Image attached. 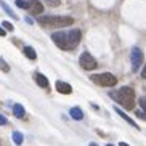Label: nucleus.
<instances>
[{
  "label": "nucleus",
  "mask_w": 146,
  "mask_h": 146,
  "mask_svg": "<svg viewBox=\"0 0 146 146\" xmlns=\"http://www.w3.org/2000/svg\"><path fill=\"white\" fill-rule=\"evenodd\" d=\"M29 11L32 15H40L43 11V5L39 0H29Z\"/></svg>",
  "instance_id": "obj_7"
},
{
  "label": "nucleus",
  "mask_w": 146,
  "mask_h": 146,
  "mask_svg": "<svg viewBox=\"0 0 146 146\" xmlns=\"http://www.w3.org/2000/svg\"><path fill=\"white\" fill-rule=\"evenodd\" d=\"M52 40L55 42L56 47H60L61 50H68V32L60 31V32H53Z\"/></svg>",
  "instance_id": "obj_5"
},
{
  "label": "nucleus",
  "mask_w": 146,
  "mask_h": 146,
  "mask_svg": "<svg viewBox=\"0 0 146 146\" xmlns=\"http://www.w3.org/2000/svg\"><path fill=\"white\" fill-rule=\"evenodd\" d=\"M45 3H48L50 7H58L61 3V0H45Z\"/></svg>",
  "instance_id": "obj_18"
},
{
  "label": "nucleus",
  "mask_w": 146,
  "mask_h": 146,
  "mask_svg": "<svg viewBox=\"0 0 146 146\" xmlns=\"http://www.w3.org/2000/svg\"><path fill=\"white\" fill-rule=\"evenodd\" d=\"M116 112H117V114H119L120 117H122V119H125V120H127V122H129L130 125H133V127H135V129H138V125L135 124V122H133V119H130V117L127 116V114H125L124 111H120V108H116Z\"/></svg>",
  "instance_id": "obj_14"
},
{
  "label": "nucleus",
  "mask_w": 146,
  "mask_h": 146,
  "mask_svg": "<svg viewBox=\"0 0 146 146\" xmlns=\"http://www.w3.org/2000/svg\"><path fill=\"white\" fill-rule=\"evenodd\" d=\"M120 146H129V145H127V143H124V141H122V143H120Z\"/></svg>",
  "instance_id": "obj_25"
},
{
  "label": "nucleus",
  "mask_w": 146,
  "mask_h": 146,
  "mask_svg": "<svg viewBox=\"0 0 146 146\" xmlns=\"http://www.w3.org/2000/svg\"><path fill=\"white\" fill-rule=\"evenodd\" d=\"M130 60H132V69H133V72H137L138 69H140V66H141V63H143V52L138 47H133Z\"/></svg>",
  "instance_id": "obj_6"
},
{
  "label": "nucleus",
  "mask_w": 146,
  "mask_h": 146,
  "mask_svg": "<svg viewBox=\"0 0 146 146\" xmlns=\"http://www.w3.org/2000/svg\"><path fill=\"white\" fill-rule=\"evenodd\" d=\"M137 116L138 117H141V119L146 120V112H141V111H137Z\"/></svg>",
  "instance_id": "obj_22"
},
{
  "label": "nucleus",
  "mask_w": 146,
  "mask_h": 146,
  "mask_svg": "<svg viewBox=\"0 0 146 146\" xmlns=\"http://www.w3.org/2000/svg\"><path fill=\"white\" fill-rule=\"evenodd\" d=\"M7 122H8V120H7V117H5V116H2V114H0V125H5V124H7Z\"/></svg>",
  "instance_id": "obj_21"
},
{
  "label": "nucleus",
  "mask_w": 146,
  "mask_h": 146,
  "mask_svg": "<svg viewBox=\"0 0 146 146\" xmlns=\"http://www.w3.org/2000/svg\"><path fill=\"white\" fill-rule=\"evenodd\" d=\"M2 26H3L7 31H10V32H11V31L15 29V27H13V24H11V23H8V21H3V24H2Z\"/></svg>",
  "instance_id": "obj_19"
},
{
  "label": "nucleus",
  "mask_w": 146,
  "mask_h": 146,
  "mask_svg": "<svg viewBox=\"0 0 146 146\" xmlns=\"http://www.w3.org/2000/svg\"><path fill=\"white\" fill-rule=\"evenodd\" d=\"M13 112H15V116H16L18 119H23V117L26 116V111H24V108H23L21 104H15V106H13Z\"/></svg>",
  "instance_id": "obj_11"
},
{
  "label": "nucleus",
  "mask_w": 146,
  "mask_h": 146,
  "mask_svg": "<svg viewBox=\"0 0 146 146\" xmlns=\"http://www.w3.org/2000/svg\"><path fill=\"white\" fill-rule=\"evenodd\" d=\"M7 35V32H5V29L3 27H0V37H5Z\"/></svg>",
  "instance_id": "obj_23"
},
{
  "label": "nucleus",
  "mask_w": 146,
  "mask_h": 146,
  "mask_svg": "<svg viewBox=\"0 0 146 146\" xmlns=\"http://www.w3.org/2000/svg\"><path fill=\"white\" fill-rule=\"evenodd\" d=\"M39 23L47 27H68L74 23L71 16H40Z\"/></svg>",
  "instance_id": "obj_2"
},
{
  "label": "nucleus",
  "mask_w": 146,
  "mask_h": 146,
  "mask_svg": "<svg viewBox=\"0 0 146 146\" xmlns=\"http://www.w3.org/2000/svg\"><path fill=\"white\" fill-rule=\"evenodd\" d=\"M15 3H16V7H18V8L29 10V2H26V0H16Z\"/></svg>",
  "instance_id": "obj_15"
},
{
  "label": "nucleus",
  "mask_w": 146,
  "mask_h": 146,
  "mask_svg": "<svg viewBox=\"0 0 146 146\" xmlns=\"http://www.w3.org/2000/svg\"><path fill=\"white\" fill-rule=\"evenodd\" d=\"M34 79H35V82H37V84H39L40 87H43V88H47V87H48V79L45 77L43 74L37 72V74L34 76Z\"/></svg>",
  "instance_id": "obj_9"
},
{
  "label": "nucleus",
  "mask_w": 146,
  "mask_h": 146,
  "mask_svg": "<svg viewBox=\"0 0 146 146\" xmlns=\"http://www.w3.org/2000/svg\"><path fill=\"white\" fill-rule=\"evenodd\" d=\"M79 63H80V66L85 69V71H93V69H96V66H98L96 60H95V58L88 52L82 53L80 58H79Z\"/></svg>",
  "instance_id": "obj_4"
},
{
  "label": "nucleus",
  "mask_w": 146,
  "mask_h": 146,
  "mask_svg": "<svg viewBox=\"0 0 146 146\" xmlns=\"http://www.w3.org/2000/svg\"><path fill=\"white\" fill-rule=\"evenodd\" d=\"M69 114H71V117L76 119V120H82V119H84V112H82L80 108H71Z\"/></svg>",
  "instance_id": "obj_10"
},
{
  "label": "nucleus",
  "mask_w": 146,
  "mask_h": 146,
  "mask_svg": "<svg viewBox=\"0 0 146 146\" xmlns=\"http://www.w3.org/2000/svg\"><path fill=\"white\" fill-rule=\"evenodd\" d=\"M138 103H140V106L146 111V98H140V100H138Z\"/></svg>",
  "instance_id": "obj_20"
},
{
  "label": "nucleus",
  "mask_w": 146,
  "mask_h": 146,
  "mask_svg": "<svg viewBox=\"0 0 146 146\" xmlns=\"http://www.w3.org/2000/svg\"><path fill=\"white\" fill-rule=\"evenodd\" d=\"M90 146H98V145H95V143H90Z\"/></svg>",
  "instance_id": "obj_26"
},
{
  "label": "nucleus",
  "mask_w": 146,
  "mask_h": 146,
  "mask_svg": "<svg viewBox=\"0 0 146 146\" xmlns=\"http://www.w3.org/2000/svg\"><path fill=\"white\" fill-rule=\"evenodd\" d=\"M55 87H56V90H58V93H63V95L72 93V87L69 85V84H66V82H63V80H58Z\"/></svg>",
  "instance_id": "obj_8"
},
{
  "label": "nucleus",
  "mask_w": 146,
  "mask_h": 146,
  "mask_svg": "<svg viewBox=\"0 0 146 146\" xmlns=\"http://www.w3.org/2000/svg\"><path fill=\"white\" fill-rule=\"evenodd\" d=\"M141 77H143V79H146V68L141 71Z\"/></svg>",
  "instance_id": "obj_24"
},
{
  "label": "nucleus",
  "mask_w": 146,
  "mask_h": 146,
  "mask_svg": "<svg viewBox=\"0 0 146 146\" xmlns=\"http://www.w3.org/2000/svg\"><path fill=\"white\" fill-rule=\"evenodd\" d=\"M90 80L96 85H101V87H114L117 84V79L116 76H112L109 72H103V74H93L90 77Z\"/></svg>",
  "instance_id": "obj_3"
},
{
  "label": "nucleus",
  "mask_w": 146,
  "mask_h": 146,
  "mask_svg": "<svg viewBox=\"0 0 146 146\" xmlns=\"http://www.w3.org/2000/svg\"><path fill=\"white\" fill-rule=\"evenodd\" d=\"M106 146H114V145H106Z\"/></svg>",
  "instance_id": "obj_27"
},
{
  "label": "nucleus",
  "mask_w": 146,
  "mask_h": 146,
  "mask_svg": "<svg viewBox=\"0 0 146 146\" xmlns=\"http://www.w3.org/2000/svg\"><path fill=\"white\" fill-rule=\"evenodd\" d=\"M111 96L117 100L125 109H133V106H135V92L130 87H122L119 92H112Z\"/></svg>",
  "instance_id": "obj_1"
},
{
  "label": "nucleus",
  "mask_w": 146,
  "mask_h": 146,
  "mask_svg": "<svg viewBox=\"0 0 146 146\" xmlns=\"http://www.w3.org/2000/svg\"><path fill=\"white\" fill-rule=\"evenodd\" d=\"M13 141L16 145H23V135L19 132H13Z\"/></svg>",
  "instance_id": "obj_16"
},
{
  "label": "nucleus",
  "mask_w": 146,
  "mask_h": 146,
  "mask_svg": "<svg viewBox=\"0 0 146 146\" xmlns=\"http://www.w3.org/2000/svg\"><path fill=\"white\" fill-rule=\"evenodd\" d=\"M0 71H3V72H8V71H10V66L7 64L2 58H0Z\"/></svg>",
  "instance_id": "obj_17"
},
{
  "label": "nucleus",
  "mask_w": 146,
  "mask_h": 146,
  "mask_svg": "<svg viewBox=\"0 0 146 146\" xmlns=\"http://www.w3.org/2000/svg\"><path fill=\"white\" fill-rule=\"evenodd\" d=\"M23 53H24L29 60H35V58H37V53H35V50L32 47H24L23 48Z\"/></svg>",
  "instance_id": "obj_13"
},
{
  "label": "nucleus",
  "mask_w": 146,
  "mask_h": 146,
  "mask_svg": "<svg viewBox=\"0 0 146 146\" xmlns=\"http://www.w3.org/2000/svg\"><path fill=\"white\" fill-rule=\"evenodd\" d=\"M0 7H2V8H3V11H5V13H7V15H10V16L13 18V19H18V16H16V13H15L13 10L10 8L8 5L5 3L3 0H0Z\"/></svg>",
  "instance_id": "obj_12"
}]
</instances>
